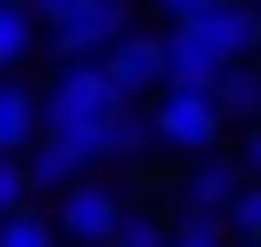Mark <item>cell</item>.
Instances as JSON below:
<instances>
[{"mask_svg":"<svg viewBox=\"0 0 261 247\" xmlns=\"http://www.w3.org/2000/svg\"><path fill=\"white\" fill-rule=\"evenodd\" d=\"M130 96L110 83L103 62H69L62 76H55V90L41 96V130L62 144H76L83 158H130L144 138H158L151 117H130Z\"/></svg>","mask_w":261,"mask_h":247,"instance_id":"cell-1","label":"cell"},{"mask_svg":"<svg viewBox=\"0 0 261 247\" xmlns=\"http://www.w3.org/2000/svg\"><path fill=\"white\" fill-rule=\"evenodd\" d=\"M151 124H158V144H172V151H213V144L227 138V110L213 90H199V83H165V90L151 96Z\"/></svg>","mask_w":261,"mask_h":247,"instance_id":"cell-2","label":"cell"},{"mask_svg":"<svg viewBox=\"0 0 261 247\" xmlns=\"http://www.w3.org/2000/svg\"><path fill=\"white\" fill-rule=\"evenodd\" d=\"M117 35H130V0H83L69 21L48 28V41H55L62 62H103Z\"/></svg>","mask_w":261,"mask_h":247,"instance_id":"cell-3","label":"cell"},{"mask_svg":"<svg viewBox=\"0 0 261 247\" xmlns=\"http://www.w3.org/2000/svg\"><path fill=\"white\" fill-rule=\"evenodd\" d=\"M117 220H124V206H117V193H110V185H96V179L62 185V206H55L62 240H76V247H110Z\"/></svg>","mask_w":261,"mask_h":247,"instance_id":"cell-4","label":"cell"},{"mask_svg":"<svg viewBox=\"0 0 261 247\" xmlns=\"http://www.w3.org/2000/svg\"><path fill=\"white\" fill-rule=\"evenodd\" d=\"M227 62H234V55L206 35V21H172V35H165V83H199V90H213V83L227 76Z\"/></svg>","mask_w":261,"mask_h":247,"instance_id":"cell-5","label":"cell"},{"mask_svg":"<svg viewBox=\"0 0 261 247\" xmlns=\"http://www.w3.org/2000/svg\"><path fill=\"white\" fill-rule=\"evenodd\" d=\"M103 69H110V83L130 96V103H144V96H158L165 90V35H117L110 41V55H103Z\"/></svg>","mask_w":261,"mask_h":247,"instance_id":"cell-6","label":"cell"},{"mask_svg":"<svg viewBox=\"0 0 261 247\" xmlns=\"http://www.w3.org/2000/svg\"><path fill=\"white\" fill-rule=\"evenodd\" d=\"M241 185H248V158H220V144H213V151H199V165L186 172L179 199H186V213H227Z\"/></svg>","mask_w":261,"mask_h":247,"instance_id":"cell-7","label":"cell"},{"mask_svg":"<svg viewBox=\"0 0 261 247\" xmlns=\"http://www.w3.org/2000/svg\"><path fill=\"white\" fill-rule=\"evenodd\" d=\"M199 21H206V35L220 41L234 62H248V55L261 48V7H248V0H220V7L199 14Z\"/></svg>","mask_w":261,"mask_h":247,"instance_id":"cell-8","label":"cell"},{"mask_svg":"<svg viewBox=\"0 0 261 247\" xmlns=\"http://www.w3.org/2000/svg\"><path fill=\"white\" fill-rule=\"evenodd\" d=\"M83 172H90V158H83L76 144H62V138H48V130H41V144H35V165H28L35 193H62V185H76Z\"/></svg>","mask_w":261,"mask_h":247,"instance_id":"cell-9","label":"cell"},{"mask_svg":"<svg viewBox=\"0 0 261 247\" xmlns=\"http://www.w3.org/2000/svg\"><path fill=\"white\" fill-rule=\"evenodd\" d=\"M41 124V103L21 90V83H0V151H28Z\"/></svg>","mask_w":261,"mask_h":247,"instance_id":"cell-10","label":"cell"},{"mask_svg":"<svg viewBox=\"0 0 261 247\" xmlns=\"http://www.w3.org/2000/svg\"><path fill=\"white\" fill-rule=\"evenodd\" d=\"M213 96H220V110H227V124L234 117H261V62H227V76L213 83Z\"/></svg>","mask_w":261,"mask_h":247,"instance_id":"cell-11","label":"cell"},{"mask_svg":"<svg viewBox=\"0 0 261 247\" xmlns=\"http://www.w3.org/2000/svg\"><path fill=\"white\" fill-rule=\"evenodd\" d=\"M28 48H35V7L28 0H0V76L28 62Z\"/></svg>","mask_w":261,"mask_h":247,"instance_id":"cell-12","label":"cell"},{"mask_svg":"<svg viewBox=\"0 0 261 247\" xmlns=\"http://www.w3.org/2000/svg\"><path fill=\"white\" fill-rule=\"evenodd\" d=\"M0 247H62V227L41 220L35 206H14L7 220H0Z\"/></svg>","mask_w":261,"mask_h":247,"instance_id":"cell-13","label":"cell"},{"mask_svg":"<svg viewBox=\"0 0 261 247\" xmlns=\"http://www.w3.org/2000/svg\"><path fill=\"white\" fill-rule=\"evenodd\" d=\"M110 247H172V227L151 220V213H124L117 234H110Z\"/></svg>","mask_w":261,"mask_h":247,"instance_id":"cell-14","label":"cell"},{"mask_svg":"<svg viewBox=\"0 0 261 247\" xmlns=\"http://www.w3.org/2000/svg\"><path fill=\"white\" fill-rule=\"evenodd\" d=\"M28 193H35V179H28L21 151H0V220H7L14 206H28Z\"/></svg>","mask_w":261,"mask_h":247,"instance_id":"cell-15","label":"cell"},{"mask_svg":"<svg viewBox=\"0 0 261 247\" xmlns=\"http://www.w3.org/2000/svg\"><path fill=\"white\" fill-rule=\"evenodd\" d=\"M227 227H234L241 240H261V179H248L234 193V206H227Z\"/></svg>","mask_w":261,"mask_h":247,"instance_id":"cell-16","label":"cell"},{"mask_svg":"<svg viewBox=\"0 0 261 247\" xmlns=\"http://www.w3.org/2000/svg\"><path fill=\"white\" fill-rule=\"evenodd\" d=\"M220 0H158V14L165 21H199V14H213Z\"/></svg>","mask_w":261,"mask_h":247,"instance_id":"cell-17","label":"cell"},{"mask_svg":"<svg viewBox=\"0 0 261 247\" xmlns=\"http://www.w3.org/2000/svg\"><path fill=\"white\" fill-rule=\"evenodd\" d=\"M28 7H35V21H41V28H55V21H69L83 0H28Z\"/></svg>","mask_w":261,"mask_h":247,"instance_id":"cell-18","label":"cell"},{"mask_svg":"<svg viewBox=\"0 0 261 247\" xmlns=\"http://www.w3.org/2000/svg\"><path fill=\"white\" fill-rule=\"evenodd\" d=\"M241 158H248V172L261 179V124H248V144H241Z\"/></svg>","mask_w":261,"mask_h":247,"instance_id":"cell-19","label":"cell"},{"mask_svg":"<svg viewBox=\"0 0 261 247\" xmlns=\"http://www.w3.org/2000/svg\"><path fill=\"white\" fill-rule=\"evenodd\" d=\"M241 247H261V240H241Z\"/></svg>","mask_w":261,"mask_h":247,"instance_id":"cell-20","label":"cell"},{"mask_svg":"<svg viewBox=\"0 0 261 247\" xmlns=\"http://www.w3.org/2000/svg\"><path fill=\"white\" fill-rule=\"evenodd\" d=\"M254 62H261V48H254Z\"/></svg>","mask_w":261,"mask_h":247,"instance_id":"cell-21","label":"cell"}]
</instances>
